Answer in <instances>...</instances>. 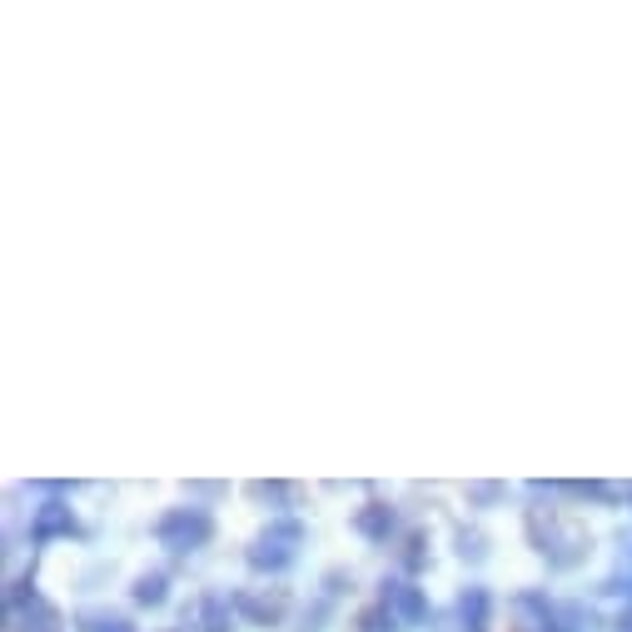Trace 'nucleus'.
I'll list each match as a JSON object with an SVG mask.
<instances>
[{
  "mask_svg": "<svg viewBox=\"0 0 632 632\" xmlns=\"http://www.w3.org/2000/svg\"><path fill=\"white\" fill-rule=\"evenodd\" d=\"M528 538H533L538 553H543L553 568H573V563H583V553H588L583 533H573L553 508H533V514H528Z\"/></svg>",
  "mask_w": 632,
  "mask_h": 632,
  "instance_id": "obj_1",
  "label": "nucleus"
},
{
  "mask_svg": "<svg viewBox=\"0 0 632 632\" xmlns=\"http://www.w3.org/2000/svg\"><path fill=\"white\" fill-rule=\"evenodd\" d=\"M300 543H304V528L290 523V518H279V523H269L264 533L249 543V568L255 573H284L300 557Z\"/></svg>",
  "mask_w": 632,
  "mask_h": 632,
  "instance_id": "obj_3",
  "label": "nucleus"
},
{
  "mask_svg": "<svg viewBox=\"0 0 632 632\" xmlns=\"http://www.w3.org/2000/svg\"><path fill=\"white\" fill-rule=\"evenodd\" d=\"M229 612H235V598H225V592H204V598L194 602L200 632H229Z\"/></svg>",
  "mask_w": 632,
  "mask_h": 632,
  "instance_id": "obj_8",
  "label": "nucleus"
},
{
  "mask_svg": "<svg viewBox=\"0 0 632 632\" xmlns=\"http://www.w3.org/2000/svg\"><path fill=\"white\" fill-rule=\"evenodd\" d=\"M235 612L255 628H279L290 612V598L284 592H235Z\"/></svg>",
  "mask_w": 632,
  "mask_h": 632,
  "instance_id": "obj_5",
  "label": "nucleus"
},
{
  "mask_svg": "<svg viewBox=\"0 0 632 632\" xmlns=\"http://www.w3.org/2000/svg\"><path fill=\"white\" fill-rule=\"evenodd\" d=\"M424 548H429V538H424V533H408V548H404V568H408V573H418L424 563H429V553H424Z\"/></svg>",
  "mask_w": 632,
  "mask_h": 632,
  "instance_id": "obj_14",
  "label": "nucleus"
},
{
  "mask_svg": "<svg viewBox=\"0 0 632 632\" xmlns=\"http://www.w3.org/2000/svg\"><path fill=\"white\" fill-rule=\"evenodd\" d=\"M155 538H160V548H170V553H194V548H204L215 538V518L204 514L200 504L170 508V514L155 523Z\"/></svg>",
  "mask_w": 632,
  "mask_h": 632,
  "instance_id": "obj_2",
  "label": "nucleus"
},
{
  "mask_svg": "<svg viewBox=\"0 0 632 632\" xmlns=\"http://www.w3.org/2000/svg\"><path fill=\"white\" fill-rule=\"evenodd\" d=\"M70 533H76V514L60 498H50V504H41L31 514V543H55V538H70Z\"/></svg>",
  "mask_w": 632,
  "mask_h": 632,
  "instance_id": "obj_6",
  "label": "nucleus"
},
{
  "mask_svg": "<svg viewBox=\"0 0 632 632\" xmlns=\"http://www.w3.org/2000/svg\"><path fill=\"white\" fill-rule=\"evenodd\" d=\"M628 498H632V488H628Z\"/></svg>",
  "mask_w": 632,
  "mask_h": 632,
  "instance_id": "obj_20",
  "label": "nucleus"
},
{
  "mask_svg": "<svg viewBox=\"0 0 632 632\" xmlns=\"http://www.w3.org/2000/svg\"><path fill=\"white\" fill-rule=\"evenodd\" d=\"M76 628L80 632H135V622L120 618V612H105V608H86L76 618Z\"/></svg>",
  "mask_w": 632,
  "mask_h": 632,
  "instance_id": "obj_11",
  "label": "nucleus"
},
{
  "mask_svg": "<svg viewBox=\"0 0 632 632\" xmlns=\"http://www.w3.org/2000/svg\"><path fill=\"white\" fill-rule=\"evenodd\" d=\"M398 528V508L394 504H364L354 514V533L369 538V543H388Z\"/></svg>",
  "mask_w": 632,
  "mask_h": 632,
  "instance_id": "obj_7",
  "label": "nucleus"
},
{
  "mask_svg": "<svg viewBox=\"0 0 632 632\" xmlns=\"http://www.w3.org/2000/svg\"><path fill=\"white\" fill-rule=\"evenodd\" d=\"M469 498H473V504H498V498H504V488H498V483H473Z\"/></svg>",
  "mask_w": 632,
  "mask_h": 632,
  "instance_id": "obj_16",
  "label": "nucleus"
},
{
  "mask_svg": "<svg viewBox=\"0 0 632 632\" xmlns=\"http://www.w3.org/2000/svg\"><path fill=\"white\" fill-rule=\"evenodd\" d=\"M249 494H255L259 504H284V498H290V483H249Z\"/></svg>",
  "mask_w": 632,
  "mask_h": 632,
  "instance_id": "obj_15",
  "label": "nucleus"
},
{
  "mask_svg": "<svg viewBox=\"0 0 632 632\" xmlns=\"http://www.w3.org/2000/svg\"><path fill=\"white\" fill-rule=\"evenodd\" d=\"M583 498H608V483H573Z\"/></svg>",
  "mask_w": 632,
  "mask_h": 632,
  "instance_id": "obj_18",
  "label": "nucleus"
},
{
  "mask_svg": "<svg viewBox=\"0 0 632 632\" xmlns=\"http://www.w3.org/2000/svg\"><path fill=\"white\" fill-rule=\"evenodd\" d=\"M618 632H632V602H628V608L618 612Z\"/></svg>",
  "mask_w": 632,
  "mask_h": 632,
  "instance_id": "obj_19",
  "label": "nucleus"
},
{
  "mask_svg": "<svg viewBox=\"0 0 632 632\" xmlns=\"http://www.w3.org/2000/svg\"><path fill=\"white\" fill-rule=\"evenodd\" d=\"M359 628H364V632H398V618L384 608V602H379V608H369L364 618H359Z\"/></svg>",
  "mask_w": 632,
  "mask_h": 632,
  "instance_id": "obj_13",
  "label": "nucleus"
},
{
  "mask_svg": "<svg viewBox=\"0 0 632 632\" xmlns=\"http://www.w3.org/2000/svg\"><path fill=\"white\" fill-rule=\"evenodd\" d=\"M11 622H21L15 632H60V612H55L50 602H41V598H35L31 608L11 612Z\"/></svg>",
  "mask_w": 632,
  "mask_h": 632,
  "instance_id": "obj_9",
  "label": "nucleus"
},
{
  "mask_svg": "<svg viewBox=\"0 0 632 632\" xmlns=\"http://www.w3.org/2000/svg\"><path fill=\"white\" fill-rule=\"evenodd\" d=\"M459 553H463V557H473V563H478V557H483V538H478V533H469V528H463V533H459Z\"/></svg>",
  "mask_w": 632,
  "mask_h": 632,
  "instance_id": "obj_17",
  "label": "nucleus"
},
{
  "mask_svg": "<svg viewBox=\"0 0 632 632\" xmlns=\"http://www.w3.org/2000/svg\"><path fill=\"white\" fill-rule=\"evenodd\" d=\"M488 608H494V602H488V592H483V588H469V592L459 598L463 628H469V632H483V628H488Z\"/></svg>",
  "mask_w": 632,
  "mask_h": 632,
  "instance_id": "obj_10",
  "label": "nucleus"
},
{
  "mask_svg": "<svg viewBox=\"0 0 632 632\" xmlns=\"http://www.w3.org/2000/svg\"><path fill=\"white\" fill-rule=\"evenodd\" d=\"M165 598H170V578H165V573H139V578H135V602H139V608H160Z\"/></svg>",
  "mask_w": 632,
  "mask_h": 632,
  "instance_id": "obj_12",
  "label": "nucleus"
},
{
  "mask_svg": "<svg viewBox=\"0 0 632 632\" xmlns=\"http://www.w3.org/2000/svg\"><path fill=\"white\" fill-rule=\"evenodd\" d=\"M379 602H384L404 628H414V622L429 618V598H424V588L408 583V578H384V598H379Z\"/></svg>",
  "mask_w": 632,
  "mask_h": 632,
  "instance_id": "obj_4",
  "label": "nucleus"
}]
</instances>
